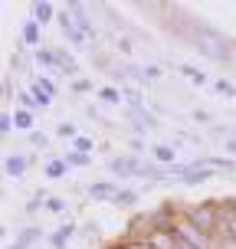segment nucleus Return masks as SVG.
Here are the masks:
<instances>
[{
	"instance_id": "nucleus-1",
	"label": "nucleus",
	"mask_w": 236,
	"mask_h": 249,
	"mask_svg": "<svg viewBox=\"0 0 236 249\" xmlns=\"http://www.w3.org/2000/svg\"><path fill=\"white\" fill-rule=\"evenodd\" d=\"M181 36L190 43V50H197L203 59H210V62H220V66H226V62L236 59L233 39L223 36L217 26L203 23V20H194V17L181 20Z\"/></svg>"
},
{
	"instance_id": "nucleus-2",
	"label": "nucleus",
	"mask_w": 236,
	"mask_h": 249,
	"mask_svg": "<svg viewBox=\"0 0 236 249\" xmlns=\"http://www.w3.org/2000/svg\"><path fill=\"white\" fill-rule=\"evenodd\" d=\"M181 216L190 220L194 226H200L203 233L217 236L220 233V200H200V203H187L181 207Z\"/></svg>"
},
{
	"instance_id": "nucleus-3",
	"label": "nucleus",
	"mask_w": 236,
	"mask_h": 249,
	"mask_svg": "<svg viewBox=\"0 0 236 249\" xmlns=\"http://www.w3.org/2000/svg\"><path fill=\"white\" fill-rule=\"evenodd\" d=\"M62 10H69V17H73V20H75V26H79V30L86 33V39H89V43H99L102 30L95 26V20L89 17V7H86V3H79V0H69V3H66Z\"/></svg>"
},
{
	"instance_id": "nucleus-4",
	"label": "nucleus",
	"mask_w": 236,
	"mask_h": 249,
	"mask_svg": "<svg viewBox=\"0 0 236 249\" xmlns=\"http://www.w3.org/2000/svg\"><path fill=\"white\" fill-rule=\"evenodd\" d=\"M46 236H50V233H43V226L30 223V226H23V230L17 233V239L7 243L3 249H39V243H43Z\"/></svg>"
},
{
	"instance_id": "nucleus-5",
	"label": "nucleus",
	"mask_w": 236,
	"mask_h": 249,
	"mask_svg": "<svg viewBox=\"0 0 236 249\" xmlns=\"http://www.w3.org/2000/svg\"><path fill=\"white\" fill-rule=\"evenodd\" d=\"M118 190H122L118 180H92V184L86 187V197L95 200V203H115Z\"/></svg>"
},
{
	"instance_id": "nucleus-6",
	"label": "nucleus",
	"mask_w": 236,
	"mask_h": 249,
	"mask_svg": "<svg viewBox=\"0 0 236 249\" xmlns=\"http://www.w3.org/2000/svg\"><path fill=\"white\" fill-rule=\"evenodd\" d=\"M190 164H197V167H210L217 174H236V161L233 158H226V154H197Z\"/></svg>"
},
{
	"instance_id": "nucleus-7",
	"label": "nucleus",
	"mask_w": 236,
	"mask_h": 249,
	"mask_svg": "<svg viewBox=\"0 0 236 249\" xmlns=\"http://www.w3.org/2000/svg\"><path fill=\"white\" fill-rule=\"evenodd\" d=\"M75 233H79V223H75V220H66V223H59L56 230H50L46 243H50V249H69Z\"/></svg>"
},
{
	"instance_id": "nucleus-8",
	"label": "nucleus",
	"mask_w": 236,
	"mask_h": 249,
	"mask_svg": "<svg viewBox=\"0 0 236 249\" xmlns=\"http://www.w3.org/2000/svg\"><path fill=\"white\" fill-rule=\"evenodd\" d=\"M125 115H128V122L135 128V138H145L148 131L158 128V118H154L148 108H125Z\"/></svg>"
},
{
	"instance_id": "nucleus-9",
	"label": "nucleus",
	"mask_w": 236,
	"mask_h": 249,
	"mask_svg": "<svg viewBox=\"0 0 236 249\" xmlns=\"http://www.w3.org/2000/svg\"><path fill=\"white\" fill-rule=\"evenodd\" d=\"M30 154H7L3 158V177L7 180H23L26 171H30Z\"/></svg>"
},
{
	"instance_id": "nucleus-10",
	"label": "nucleus",
	"mask_w": 236,
	"mask_h": 249,
	"mask_svg": "<svg viewBox=\"0 0 236 249\" xmlns=\"http://www.w3.org/2000/svg\"><path fill=\"white\" fill-rule=\"evenodd\" d=\"M56 23H59L62 36L69 39L73 46H79V50H82V46H86V43H89V39H86V33H82V30L75 26V20H73V17H69V10H59V17H56Z\"/></svg>"
},
{
	"instance_id": "nucleus-11",
	"label": "nucleus",
	"mask_w": 236,
	"mask_h": 249,
	"mask_svg": "<svg viewBox=\"0 0 236 249\" xmlns=\"http://www.w3.org/2000/svg\"><path fill=\"white\" fill-rule=\"evenodd\" d=\"M151 161L161 164V167H174L177 161V144H167V141H158V144H151Z\"/></svg>"
},
{
	"instance_id": "nucleus-12",
	"label": "nucleus",
	"mask_w": 236,
	"mask_h": 249,
	"mask_svg": "<svg viewBox=\"0 0 236 249\" xmlns=\"http://www.w3.org/2000/svg\"><path fill=\"white\" fill-rule=\"evenodd\" d=\"M56 17H59V7H56V3H50V0H36V3L30 7V20H36L39 26L56 23Z\"/></svg>"
},
{
	"instance_id": "nucleus-13",
	"label": "nucleus",
	"mask_w": 236,
	"mask_h": 249,
	"mask_svg": "<svg viewBox=\"0 0 236 249\" xmlns=\"http://www.w3.org/2000/svg\"><path fill=\"white\" fill-rule=\"evenodd\" d=\"M174 69L181 75H184L187 82H190V86H197V89H203V86H213V79L207 72H203V69H200V66H190V62H174Z\"/></svg>"
},
{
	"instance_id": "nucleus-14",
	"label": "nucleus",
	"mask_w": 236,
	"mask_h": 249,
	"mask_svg": "<svg viewBox=\"0 0 236 249\" xmlns=\"http://www.w3.org/2000/svg\"><path fill=\"white\" fill-rule=\"evenodd\" d=\"M20 43L30 46V50L46 46V43H43V26H39L36 20H23V26H20Z\"/></svg>"
},
{
	"instance_id": "nucleus-15",
	"label": "nucleus",
	"mask_w": 236,
	"mask_h": 249,
	"mask_svg": "<svg viewBox=\"0 0 236 249\" xmlns=\"http://www.w3.org/2000/svg\"><path fill=\"white\" fill-rule=\"evenodd\" d=\"M33 62H36L43 72H59V56H56V46H39L33 50Z\"/></svg>"
},
{
	"instance_id": "nucleus-16",
	"label": "nucleus",
	"mask_w": 236,
	"mask_h": 249,
	"mask_svg": "<svg viewBox=\"0 0 236 249\" xmlns=\"http://www.w3.org/2000/svg\"><path fill=\"white\" fill-rule=\"evenodd\" d=\"M69 171H73V167L66 164L62 154H53V158H46V164H43V177H46V180H66Z\"/></svg>"
},
{
	"instance_id": "nucleus-17",
	"label": "nucleus",
	"mask_w": 236,
	"mask_h": 249,
	"mask_svg": "<svg viewBox=\"0 0 236 249\" xmlns=\"http://www.w3.org/2000/svg\"><path fill=\"white\" fill-rule=\"evenodd\" d=\"M30 89H39L46 99H56V95H59L56 79H53V75H46V72H33V75H30Z\"/></svg>"
},
{
	"instance_id": "nucleus-18",
	"label": "nucleus",
	"mask_w": 236,
	"mask_h": 249,
	"mask_svg": "<svg viewBox=\"0 0 236 249\" xmlns=\"http://www.w3.org/2000/svg\"><path fill=\"white\" fill-rule=\"evenodd\" d=\"M122 92H125V108H148V99H145V92L138 86H128L125 82Z\"/></svg>"
},
{
	"instance_id": "nucleus-19",
	"label": "nucleus",
	"mask_w": 236,
	"mask_h": 249,
	"mask_svg": "<svg viewBox=\"0 0 236 249\" xmlns=\"http://www.w3.org/2000/svg\"><path fill=\"white\" fill-rule=\"evenodd\" d=\"M95 99L105 102V105H125V92H122V86H99Z\"/></svg>"
},
{
	"instance_id": "nucleus-20",
	"label": "nucleus",
	"mask_w": 236,
	"mask_h": 249,
	"mask_svg": "<svg viewBox=\"0 0 236 249\" xmlns=\"http://www.w3.org/2000/svg\"><path fill=\"white\" fill-rule=\"evenodd\" d=\"M13 124H17V131L33 135V131H36V115L26 112V108H17V112H13Z\"/></svg>"
},
{
	"instance_id": "nucleus-21",
	"label": "nucleus",
	"mask_w": 236,
	"mask_h": 249,
	"mask_svg": "<svg viewBox=\"0 0 236 249\" xmlns=\"http://www.w3.org/2000/svg\"><path fill=\"white\" fill-rule=\"evenodd\" d=\"M138 200H141V194H138L135 187H122V190H118V197H115V203H112V207H122V210H131V207H135Z\"/></svg>"
},
{
	"instance_id": "nucleus-22",
	"label": "nucleus",
	"mask_w": 236,
	"mask_h": 249,
	"mask_svg": "<svg viewBox=\"0 0 236 249\" xmlns=\"http://www.w3.org/2000/svg\"><path fill=\"white\" fill-rule=\"evenodd\" d=\"M62 158H66V164L73 167V171H82V167H89L92 164V154H82V151H62Z\"/></svg>"
},
{
	"instance_id": "nucleus-23",
	"label": "nucleus",
	"mask_w": 236,
	"mask_h": 249,
	"mask_svg": "<svg viewBox=\"0 0 236 249\" xmlns=\"http://www.w3.org/2000/svg\"><path fill=\"white\" fill-rule=\"evenodd\" d=\"M17 102H20V108H26V112H43V105H39V99L30 92V89H23V92H17Z\"/></svg>"
},
{
	"instance_id": "nucleus-24",
	"label": "nucleus",
	"mask_w": 236,
	"mask_h": 249,
	"mask_svg": "<svg viewBox=\"0 0 236 249\" xmlns=\"http://www.w3.org/2000/svg\"><path fill=\"white\" fill-rule=\"evenodd\" d=\"M213 92L217 95H226V99H236V82H230L226 75H217L213 79Z\"/></svg>"
},
{
	"instance_id": "nucleus-25",
	"label": "nucleus",
	"mask_w": 236,
	"mask_h": 249,
	"mask_svg": "<svg viewBox=\"0 0 236 249\" xmlns=\"http://www.w3.org/2000/svg\"><path fill=\"white\" fill-rule=\"evenodd\" d=\"M79 135H82V131H79V124H75V122H56V138H66V141H75Z\"/></svg>"
},
{
	"instance_id": "nucleus-26",
	"label": "nucleus",
	"mask_w": 236,
	"mask_h": 249,
	"mask_svg": "<svg viewBox=\"0 0 236 249\" xmlns=\"http://www.w3.org/2000/svg\"><path fill=\"white\" fill-rule=\"evenodd\" d=\"M66 210H69V200L66 197H56V194H53V197L46 200V213H53V216H62Z\"/></svg>"
},
{
	"instance_id": "nucleus-27",
	"label": "nucleus",
	"mask_w": 236,
	"mask_h": 249,
	"mask_svg": "<svg viewBox=\"0 0 236 249\" xmlns=\"http://www.w3.org/2000/svg\"><path fill=\"white\" fill-rule=\"evenodd\" d=\"M115 50L122 53L125 59H128V56L135 53V43H131V36H125V33H118V36H115Z\"/></svg>"
},
{
	"instance_id": "nucleus-28",
	"label": "nucleus",
	"mask_w": 236,
	"mask_h": 249,
	"mask_svg": "<svg viewBox=\"0 0 236 249\" xmlns=\"http://www.w3.org/2000/svg\"><path fill=\"white\" fill-rule=\"evenodd\" d=\"M69 89H73L75 95H89V92H99V89H95V82H89V79H73V82H69Z\"/></svg>"
},
{
	"instance_id": "nucleus-29",
	"label": "nucleus",
	"mask_w": 236,
	"mask_h": 249,
	"mask_svg": "<svg viewBox=\"0 0 236 249\" xmlns=\"http://www.w3.org/2000/svg\"><path fill=\"white\" fill-rule=\"evenodd\" d=\"M69 148H73V151H82V154H92V151H95V141H92L89 135H79Z\"/></svg>"
},
{
	"instance_id": "nucleus-30",
	"label": "nucleus",
	"mask_w": 236,
	"mask_h": 249,
	"mask_svg": "<svg viewBox=\"0 0 236 249\" xmlns=\"http://www.w3.org/2000/svg\"><path fill=\"white\" fill-rule=\"evenodd\" d=\"M26 141H30V144H33V148H50V135H46V131H33V135H26Z\"/></svg>"
},
{
	"instance_id": "nucleus-31",
	"label": "nucleus",
	"mask_w": 236,
	"mask_h": 249,
	"mask_svg": "<svg viewBox=\"0 0 236 249\" xmlns=\"http://www.w3.org/2000/svg\"><path fill=\"white\" fill-rule=\"evenodd\" d=\"M128 148H131V154H138V158H141L145 151L151 154V148H148V141H145V138H128Z\"/></svg>"
},
{
	"instance_id": "nucleus-32",
	"label": "nucleus",
	"mask_w": 236,
	"mask_h": 249,
	"mask_svg": "<svg viewBox=\"0 0 236 249\" xmlns=\"http://www.w3.org/2000/svg\"><path fill=\"white\" fill-rule=\"evenodd\" d=\"M17 124H13V112H3L0 115V135H13Z\"/></svg>"
},
{
	"instance_id": "nucleus-33",
	"label": "nucleus",
	"mask_w": 236,
	"mask_h": 249,
	"mask_svg": "<svg viewBox=\"0 0 236 249\" xmlns=\"http://www.w3.org/2000/svg\"><path fill=\"white\" fill-rule=\"evenodd\" d=\"M190 118H194L197 124H207V128H213V115L203 112V108H194V112H190Z\"/></svg>"
},
{
	"instance_id": "nucleus-34",
	"label": "nucleus",
	"mask_w": 236,
	"mask_h": 249,
	"mask_svg": "<svg viewBox=\"0 0 236 249\" xmlns=\"http://www.w3.org/2000/svg\"><path fill=\"white\" fill-rule=\"evenodd\" d=\"M223 154L236 161V138H226V141H223Z\"/></svg>"
},
{
	"instance_id": "nucleus-35",
	"label": "nucleus",
	"mask_w": 236,
	"mask_h": 249,
	"mask_svg": "<svg viewBox=\"0 0 236 249\" xmlns=\"http://www.w3.org/2000/svg\"><path fill=\"white\" fill-rule=\"evenodd\" d=\"M3 102H7V105L13 102V86H10V79H3Z\"/></svg>"
},
{
	"instance_id": "nucleus-36",
	"label": "nucleus",
	"mask_w": 236,
	"mask_h": 249,
	"mask_svg": "<svg viewBox=\"0 0 236 249\" xmlns=\"http://www.w3.org/2000/svg\"><path fill=\"white\" fill-rule=\"evenodd\" d=\"M233 138H236V128H233Z\"/></svg>"
},
{
	"instance_id": "nucleus-37",
	"label": "nucleus",
	"mask_w": 236,
	"mask_h": 249,
	"mask_svg": "<svg viewBox=\"0 0 236 249\" xmlns=\"http://www.w3.org/2000/svg\"><path fill=\"white\" fill-rule=\"evenodd\" d=\"M112 249H115V246H112Z\"/></svg>"
}]
</instances>
